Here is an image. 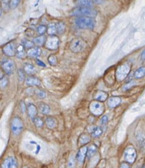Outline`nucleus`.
Wrapping results in <instances>:
<instances>
[{"label": "nucleus", "mask_w": 145, "mask_h": 168, "mask_svg": "<svg viewBox=\"0 0 145 168\" xmlns=\"http://www.w3.org/2000/svg\"><path fill=\"white\" fill-rule=\"evenodd\" d=\"M71 15L77 17H95L97 15V11L89 7H77L72 10Z\"/></svg>", "instance_id": "1"}, {"label": "nucleus", "mask_w": 145, "mask_h": 168, "mask_svg": "<svg viewBox=\"0 0 145 168\" xmlns=\"http://www.w3.org/2000/svg\"><path fill=\"white\" fill-rule=\"evenodd\" d=\"M77 27L81 29H93L96 26V21L92 17H77L74 20Z\"/></svg>", "instance_id": "2"}, {"label": "nucleus", "mask_w": 145, "mask_h": 168, "mask_svg": "<svg viewBox=\"0 0 145 168\" xmlns=\"http://www.w3.org/2000/svg\"><path fill=\"white\" fill-rule=\"evenodd\" d=\"M130 70H131V65L129 63H124L119 65L115 72L117 80L120 82L123 81L129 75Z\"/></svg>", "instance_id": "3"}, {"label": "nucleus", "mask_w": 145, "mask_h": 168, "mask_svg": "<svg viewBox=\"0 0 145 168\" xmlns=\"http://www.w3.org/2000/svg\"><path fill=\"white\" fill-rule=\"evenodd\" d=\"M85 41L80 38H75L71 41L70 44V49L74 53H79L86 48Z\"/></svg>", "instance_id": "4"}, {"label": "nucleus", "mask_w": 145, "mask_h": 168, "mask_svg": "<svg viewBox=\"0 0 145 168\" xmlns=\"http://www.w3.org/2000/svg\"><path fill=\"white\" fill-rule=\"evenodd\" d=\"M11 129L14 135H19L24 130V123L22 120L18 116H15L11 120Z\"/></svg>", "instance_id": "5"}, {"label": "nucleus", "mask_w": 145, "mask_h": 168, "mask_svg": "<svg viewBox=\"0 0 145 168\" xmlns=\"http://www.w3.org/2000/svg\"><path fill=\"white\" fill-rule=\"evenodd\" d=\"M89 110L94 116H100L105 111V107L102 102L98 101H93L89 105Z\"/></svg>", "instance_id": "6"}, {"label": "nucleus", "mask_w": 145, "mask_h": 168, "mask_svg": "<svg viewBox=\"0 0 145 168\" xmlns=\"http://www.w3.org/2000/svg\"><path fill=\"white\" fill-rule=\"evenodd\" d=\"M59 45H60V39L58 37L56 36H50L48 38H46L44 46L50 51H54L59 48Z\"/></svg>", "instance_id": "7"}, {"label": "nucleus", "mask_w": 145, "mask_h": 168, "mask_svg": "<svg viewBox=\"0 0 145 168\" xmlns=\"http://www.w3.org/2000/svg\"><path fill=\"white\" fill-rule=\"evenodd\" d=\"M124 157L125 160H126L127 163L129 164H133L135 163L137 157V153H136V150L135 148L133 146H130L127 148L124 153Z\"/></svg>", "instance_id": "8"}, {"label": "nucleus", "mask_w": 145, "mask_h": 168, "mask_svg": "<svg viewBox=\"0 0 145 168\" xmlns=\"http://www.w3.org/2000/svg\"><path fill=\"white\" fill-rule=\"evenodd\" d=\"M1 68L4 70V73L7 74H11L14 72L16 68L15 63L11 59H7L1 63Z\"/></svg>", "instance_id": "9"}, {"label": "nucleus", "mask_w": 145, "mask_h": 168, "mask_svg": "<svg viewBox=\"0 0 145 168\" xmlns=\"http://www.w3.org/2000/svg\"><path fill=\"white\" fill-rule=\"evenodd\" d=\"M16 49V47L15 43L14 41H11V42H9L7 44H6L3 47L2 51L8 57H13V56L15 55Z\"/></svg>", "instance_id": "10"}, {"label": "nucleus", "mask_w": 145, "mask_h": 168, "mask_svg": "<svg viewBox=\"0 0 145 168\" xmlns=\"http://www.w3.org/2000/svg\"><path fill=\"white\" fill-rule=\"evenodd\" d=\"M18 163L14 157H8L3 161L1 168H17Z\"/></svg>", "instance_id": "11"}, {"label": "nucleus", "mask_w": 145, "mask_h": 168, "mask_svg": "<svg viewBox=\"0 0 145 168\" xmlns=\"http://www.w3.org/2000/svg\"><path fill=\"white\" fill-rule=\"evenodd\" d=\"M41 48L38 46H34L33 48L28 50L27 51V56L31 58H38L41 55Z\"/></svg>", "instance_id": "12"}, {"label": "nucleus", "mask_w": 145, "mask_h": 168, "mask_svg": "<svg viewBox=\"0 0 145 168\" xmlns=\"http://www.w3.org/2000/svg\"><path fill=\"white\" fill-rule=\"evenodd\" d=\"M87 146H84V147L81 148L79 150L78 153L77 154V160L79 163L81 164V163H84V160H85V157L87 156Z\"/></svg>", "instance_id": "13"}, {"label": "nucleus", "mask_w": 145, "mask_h": 168, "mask_svg": "<svg viewBox=\"0 0 145 168\" xmlns=\"http://www.w3.org/2000/svg\"><path fill=\"white\" fill-rule=\"evenodd\" d=\"M26 84L27 86L33 87V86H39L41 84V80L33 75H29L26 79Z\"/></svg>", "instance_id": "14"}, {"label": "nucleus", "mask_w": 145, "mask_h": 168, "mask_svg": "<svg viewBox=\"0 0 145 168\" xmlns=\"http://www.w3.org/2000/svg\"><path fill=\"white\" fill-rule=\"evenodd\" d=\"M94 99L96 101H100V102H103L106 101L108 97V94L107 92L103 91H96L94 94Z\"/></svg>", "instance_id": "15"}, {"label": "nucleus", "mask_w": 145, "mask_h": 168, "mask_svg": "<svg viewBox=\"0 0 145 168\" xmlns=\"http://www.w3.org/2000/svg\"><path fill=\"white\" fill-rule=\"evenodd\" d=\"M26 110L28 116L31 119H33L34 118H35L37 116V114H38V109H37V107L33 104H28L27 106Z\"/></svg>", "instance_id": "16"}, {"label": "nucleus", "mask_w": 145, "mask_h": 168, "mask_svg": "<svg viewBox=\"0 0 145 168\" xmlns=\"http://www.w3.org/2000/svg\"><path fill=\"white\" fill-rule=\"evenodd\" d=\"M15 55L19 59H24L27 57V51L22 45L16 47Z\"/></svg>", "instance_id": "17"}, {"label": "nucleus", "mask_w": 145, "mask_h": 168, "mask_svg": "<svg viewBox=\"0 0 145 168\" xmlns=\"http://www.w3.org/2000/svg\"><path fill=\"white\" fill-rule=\"evenodd\" d=\"M121 103V99L118 97H111L108 100V105L110 109L115 108Z\"/></svg>", "instance_id": "18"}, {"label": "nucleus", "mask_w": 145, "mask_h": 168, "mask_svg": "<svg viewBox=\"0 0 145 168\" xmlns=\"http://www.w3.org/2000/svg\"><path fill=\"white\" fill-rule=\"evenodd\" d=\"M75 3L77 5V7L92 8V7L94 6L93 0H75Z\"/></svg>", "instance_id": "19"}, {"label": "nucleus", "mask_w": 145, "mask_h": 168, "mask_svg": "<svg viewBox=\"0 0 145 168\" xmlns=\"http://www.w3.org/2000/svg\"><path fill=\"white\" fill-rule=\"evenodd\" d=\"M45 124H46L47 127L50 129L55 128L57 126V120L54 119L52 116H48L45 119Z\"/></svg>", "instance_id": "20"}, {"label": "nucleus", "mask_w": 145, "mask_h": 168, "mask_svg": "<svg viewBox=\"0 0 145 168\" xmlns=\"http://www.w3.org/2000/svg\"><path fill=\"white\" fill-rule=\"evenodd\" d=\"M23 70L25 72L26 74H28V75H33L35 72V68L33 65L29 63H27L24 65Z\"/></svg>", "instance_id": "21"}, {"label": "nucleus", "mask_w": 145, "mask_h": 168, "mask_svg": "<svg viewBox=\"0 0 145 168\" xmlns=\"http://www.w3.org/2000/svg\"><path fill=\"white\" fill-rule=\"evenodd\" d=\"M46 37L44 35L43 36H38L35 37V38H33V42L34 43L35 45H36L37 46H43V45H45V41H46Z\"/></svg>", "instance_id": "22"}, {"label": "nucleus", "mask_w": 145, "mask_h": 168, "mask_svg": "<svg viewBox=\"0 0 145 168\" xmlns=\"http://www.w3.org/2000/svg\"><path fill=\"white\" fill-rule=\"evenodd\" d=\"M38 109H39V111L44 115H48L50 112V106L45 104V103H39V104H38Z\"/></svg>", "instance_id": "23"}, {"label": "nucleus", "mask_w": 145, "mask_h": 168, "mask_svg": "<svg viewBox=\"0 0 145 168\" xmlns=\"http://www.w3.org/2000/svg\"><path fill=\"white\" fill-rule=\"evenodd\" d=\"M91 140V137L89 136V135L88 134H81V136L79 138V143L81 146H84V145L89 143Z\"/></svg>", "instance_id": "24"}, {"label": "nucleus", "mask_w": 145, "mask_h": 168, "mask_svg": "<svg viewBox=\"0 0 145 168\" xmlns=\"http://www.w3.org/2000/svg\"><path fill=\"white\" fill-rule=\"evenodd\" d=\"M145 76V67H140L134 73L135 79H141Z\"/></svg>", "instance_id": "25"}, {"label": "nucleus", "mask_w": 145, "mask_h": 168, "mask_svg": "<svg viewBox=\"0 0 145 168\" xmlns=\"http://www.w3.org/2000/svg\"><path fill=\"white\" fill-rule=\"evenodd\" d=\"M56 25V30H57V34H64L66 30V25L64 22L60 21V22L55 24Z\"/></svg>", "instance_id": "26"}, {"label": "nucleus", "mask_w": 145, "mask_h": 168, "mask_svg": "<svg viewBox=\"0 0 145 168\" xmlns=\"http://www.w3.org/2000/svg\"><path fill=\"white\" fill-rule=\"evenodd\" d=\"M97 152V147L94 145H91L89 148H87V156L88 157V158H91Z\"/></svg>", "instance_id": "27"}, {"label": "nucleus", "mask_w": 145, "mask_h": 168, "mask_svg": "<svg viewBox=\"0 0 145 168\" xmlns=\"http://www.w3.org/2000/svg\"><path fill=\"white\" fill-rule=\"evenodd\" d=\"M47 33L49 36H55L57 34V30H56V25L54 23H51L47 26Z\"/></svg>", "instance_id": "28"}, {"label": "nucleus", "mask_w": 145, "mask_h": 168, "mask_svg": "<svg viewBox=\"0 0 145 168\" xmlns=\"http://www.w3.org/2000/svg\"><path fill=\"white\" fill-rule=\"evenodd\" d=\"M21 45H22L25 48V49L27 50V51L31 49V48H33V47L35 46L34 43L32 41H30V40H28V39L23 40L22 42H21Z\"/></svg>", "instance_id": "29"}, {"label": "nucleus", "mask_w": 145, "mask_h": 168, "mask_svg": "<svg viewBox=\"0 0 145 168\" xmlns=\"http://www.w3.org/2000/svg\"><path fill=\"white\" fill-rule=\"evenodd\" d=\"M102 133H103V130L101 128L98 127V126H94L91 130V135L94 138H98L101 136Z\"/></svg>", "instance_id": "30"}, {"label": "nucleus", "mask_w": 145, "mask_h": 168, "mask_svg": "<svg viewBox=\"0 0 145 168\" xmlns=\"http://www.w3.org/2000/svg\"><path fill=\"white\" fill-rule=\"evenodd\" d=\"M48 61L50 63V65L55 66L57 63V58L55 55L52 54V55H50L48 56Z\"/></svg>", "instance_id": "31"}, {"label": "nucleus", "mask_w": 145, "mask_h": 168, "mask_svg": "<svg viewBox=\"0 0 145 168\" xmlns=\"http://www.w3.org/2000/svg\"><path fill=\"white\" fill-rule=\"evenodd\" d=\"M33 120V122H34V123H35V125L36 127L41 128V127H43V126L44 125L43 120L41 117H37L36 116V117L34 118Z\"/></svg>", "instance_id": "32"}, {"label": "nucleus", "mask_w": 145, "mask_h": 168, "mask_svg": "<svg viewBox=\"0 0 145 168\" xmlns=\"http://www.w3.org/2000/svg\"><path fill=\"white\" fill-rule=\"evenodd\" d=\"M37 32L40 36H43L47 32V26L45 25H40L37 28Z\"/></svg>", "instance_id": "33"}, {"label": "nucleus", "mask_w": 145, "mask_h": 168, "mask_svg": "<svg viewBox=\"0 0 145 168\" xmlns=\"http://www.w3.org/2000/svg\"><path fill=\"white\" fill-rule=\"evenodd\" d=\"M76 167V159L74 156H71L69 159L67 168H75Z\"/></svg>", "instance_id": "34"}, {"label": "nucleus", "mask_w": 145, "mask_h": 168, "mask_svg": "<svg viewBox=\"0 0 145 168\" xmlns=\"http://www.w3.org/2000/svg\"><path fill=\"white\" fill-rule=\"evenodd\" d=\"M10 1L11 0H3L2 4H1V6H2V9L4 10V11H8L9 9H11L10 7Z\"/></svg>", "instance_id": "35"}, {"label": "nucleus", "mask_w": 145, "mask_h": 168, "mask_svg": "<svg viewBox=\"0 0 145 168\" xmlns=\"http://www.w3.org/2000/svg\"><path fill=\"white\" fill-rule=\"evenodd\" d=\"M18 80L20 82H23L26 80V73L23 69H19L18 72Z\"/></svg>", "instance_id": "36"}, {"label": "nucleus", "mask_w": 145, "mask_h": 168, "mask_svg": "<svg viewBox=\"0 0 145 168\" xmlns=\"http://www.w3.org/2000/svg\"><path fill=\"white\" fill-rule=\"evenodd\" d=\"M136 82L135 81H133V80H131L130 82H128L127 83V84L125 85V87H123V90H128L129 89H130L131 87H133V86L135 85Z\"/></svg>", "instance_id": "37"}, {"label": "nucleus", "mask_w": 145, "mask_h": 168, "mask_svg": "<svg viewBox=\"0 0 145 168\" xmlns=\"http://www.w3.org/2000/svg\"><path fill=\"white\" fill-rule=\"evenodd\" d=\"M21 0H11L10 1V7L11 9H15L19 4Z\"/></svg>", "instance_id": "38"}, {"label": "nucleus", "mask_w": 145, "mask_h": 168, "mask_svg": "<svg viewBox=\"0 0 145 168\" xmlns=\"http://www.w3.org/2000/svg\"><path fill=\"white\" fill-rule=\"evenodd\" d=\"M36 94H37V96H38L39 98L43 99V98H45V97H46V93H45V92L43 91V90H38L36 91Z\"/></svg>", "instance_id": "39"}, {"label": "nucleus", "mask_w": 145, "mask_h": 168, "mask_svg": "<svg viewBox=\"0 0 145 168\" xmlns=\"http://www.w3.org/2000/svg\"><path fill=\"white\" fill-rule=\"evenodd\" d=\"M108 121V118L107 116H103V117L100 119V124L102 125V126H106V124H107Z\"/></svg>", "instance_id": "40"}, {"label": "nucleus", "mask_w": 145, "mask_h": 168, "mask_svg": "<svg viewBox=\"0 0 145 168\" xmlns=\"http://www.w3.org/2000/svg\"><path fill=\"white\" fill-rule=\"evenodd\" d=\"M20 108H21V111H22L23 113H24V112H26V111L27 107L25 103H24V101H21V102H20Z\"/></svg>", "instance_id": "41"}, {"label": "nucleus", "mask_w": 145, "mask_h": 168, "mask_svg": "<svg viewBox=\"0 0 145 168\" xmlns=\"http://www.w3.org/2000/svg\"><path fill=\"white\" fill-rule=\"evenodd\" d=\"M7 82H8L7 79L5 78V77H3L1 80H0V86H1V87H6L7 84Z\"/></svg>", "instance_id": "42"}, {"label": "nucleus", "mask_w": 145, "mask_h": 168, "mask_svg": "<svg viewBox=\"0 0 145 168\" xmlns=\"http://www.w3.org/2000/svg\"><path fill=\"white\" fill-rule=\"evenodd\" d=\"M119 168H130V165L128 163H125V162H123L120 163Z\"/></svg>", "instance_id": "43"}, {"label": "nucleus", "mask_w": 145, "mask_h": 168, "mask_svg": "<svg viewBox=\"0 0 145 168\" xmlns=\"http://www.w3.org/2000/svg\"><path fill=\"white\" fill-rule=\"evenodd\" d=\"M36 63L39 66H41V67H45V63H44L43 61H41V60H38V59H37L36 60Z\"/></svg>", "instance_id": "44"}, {"label": "nucleus", "mask_w": 145, "mask_h": 168, "mask_svg": "<svg viewBox=\"0 0 145 168\" xmlns=\"http://www.w3.org/2000/svg\"><path fill=\"white\" fill-rule=\"evenodd\" d=\"M3 77H4V72L2 70V68L0 67V80H1Z\"/></svg>", "instance_id": "45"}, {"label": "nucleus", "mask_w": 145, "mask_h": 168, "mask_svg": "<svg viewBox=\"0 0 145 168\" xmlns=\"http://www.w3.org/2000/svg\"><path fill=\"white\" fill-rule=\"evenodd\" d=\"M141 59H142V60H144V61H145V49L142 51V52Z\"/></svg>", "instance_id": "46"}, {"label": "nucleus", "mask_w": 145, "mask_h": 168, "mask_svg": "<svg viewBox=\"0 0 145 168\" xmlns=\"http://www.w3.org/2000/svg\"><path fill=\"white\" fill-rule=\"evenodd\" d=\"M1 14H2V10H1V8L0 7V16H1Z\"/></svg>", "instance_id": "47"}, {"label": "nucleus", "mask_w": 145, "mask_h": 168, "mask_svg": "<svg viewBox=\"0 0 145 168\" xmlns=\"http://www.w3.org/2000/svg\"><path fill=\"white\" fill-rule=\"evenodd\" d=\"M24 168H28V167H24Z\"/></svg>", "instance_id": "48"}, {"label": "nucleus", "mask_w": 145, "mask_h": 168, "mask_svg": "<svg viewBox=\"0 0 145 168\" xmlns=\"http://www.w3.org/2000/svg\"><path fill=\"white\" fill-rule=\"evenodd\" d=\"M143 168H145V165L144 166V167H143Z\"/></svg>", "instance_id": "49"}]
</instances>
